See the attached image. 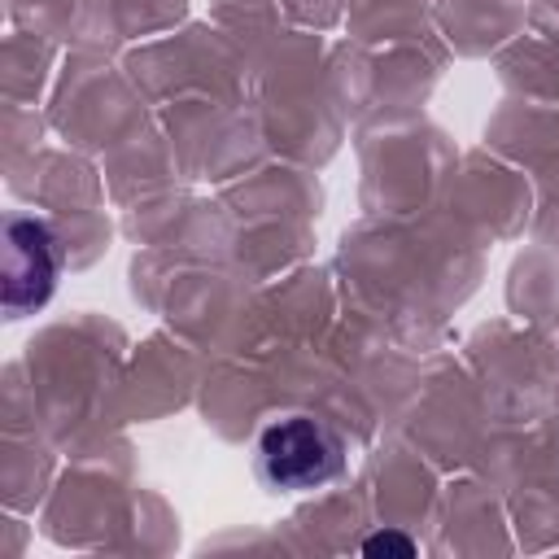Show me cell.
<instances>
[{"label":"cell","mask_w":559,"mask_h":559,"mask_svg":"<svg viewBox=\"0 0 559 559\" xmlns=\"http://www.w3.org/2000/svg\"><path fill=\"white\" fill-rule=\"evenodd\" d=\"M61 253L57 236L39 218H9V271H4V310L17 319L35 306H44L57 288Z\"/></svg>","instance_id":"7a4b0ae2"},{"label":"cell","mask_w":559,"mask_h":559,"mask_svg":"<svg viewBox=\"0 0 559 559\" xmlns=\"http://www.w3.org/2000/svg\"><path fill=\"white\" fill-rule=\"evenodd\" d=\"M362 555H397V559H411L415 555V542L406 533H371L362 542Z\"/></svg>","instance_id":"3957f363"},{"label":"cell","mask_w":559,"mask_h":559,"mask_svg":"<svg viewBox=\"0 0 559 559\" xmlns=\"http://www.w3.org/2000/svg\"><path fill=\"white\" fill-rule=\"evenodd\" d=\"M258 472L280 493L323 489L345 472V441L314 415H280L258 432Z\"/></svg>","instance_id":"6da1fadb"}]
</instances>
